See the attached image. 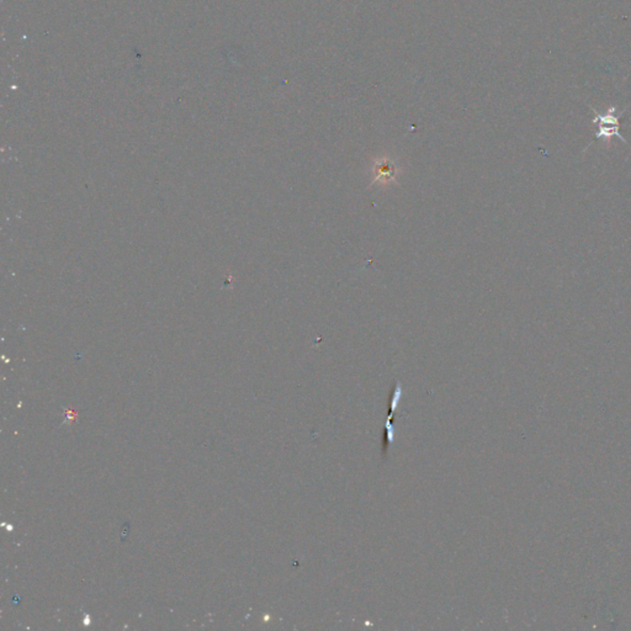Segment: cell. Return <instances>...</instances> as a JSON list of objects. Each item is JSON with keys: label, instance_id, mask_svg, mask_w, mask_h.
<instances>
[{"label": "cell", "instance_id": "1", "mask_svg": "<svg viewBox=\"0 0 631 631\" xmlns=\"http://www.w3.org/2000/svg\"><path fill=\"white\" fill-rule=\"evenodd\" d=\"M592 111L594 113V118L592 120V123L596 125V139H609L611 137H618L623 142L626 143L625 138L623 137L620 133V123L619 118L620 115H616V106H611L608 108V111L604 113H598L594 108H592Z\"/></svg>", "mask_w": 631, "mask_h": 631}, {"label": "cell", "instance_id": "2", "mask_svg": "<svg viewBox=\"0 0 631 631\" xmlns=\"http://www.w3.org/2000/svg\"><path fill=\"white\" fill-rule=\"evenodd\" d=\"M401 396H402V387H401L399 382H397L396 387H394V394H392L391 399H389V413H387V418H386V423H385V428H386V430H385L384 442L385 451H387L389 445L394 443V409L397 407V404H399V401L401 399Z\"/></svg>", "mask_w": 631, "mask_h": 631}]
</instances>
